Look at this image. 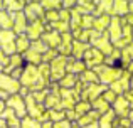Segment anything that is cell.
Instances as JSON below:
<instances>
[{
	"label": "cell",
	"instance_id": "7a4b0ae2",
	"mask_svg": "<svg viewBox=\"0 0 133 128\" xmlns=\"http://www.w3.org/2000/svg\"><path fill=\"white\" fill-rule=\"evenodd\" d=\"M110 25H111V39H113L115 44H116L118 41L121 39V36H123V29H121V25H120V19H118V17L111 19Z\"/></svg>",
	"mask_w": 133,
	"mask_h": 128
},
{
	"label": "cell",
	"instance_id": "e0dca14e",
	"mask_svg": "<svg viewBox=\"0 0 133 128\" xmlns=\"http://www.w3.org/2000/svg\"><path fill=\"white\" fill-rule=\"evenodd\" d=\"M131 36H133V29H131Z\"/></svg>",
	"mask_w": 133,
	"mask_h": 128
},
{
	"label": "cell",
	"instance_id": "5bb4252c",
	"mask_svg": "<svg viewBox=\"0 0 133 128\" xmlns=\"http://www.w3.org/2000/svg\"><path fill=\"white\" fill-rule=\"evenodd\" d=\"M128 118H130V122H131V125H133V110L128 113Z\"/></svg>",
	"mask_w": 133,
	"mask_h": 128
},
{
	"label": "cell",
	"instance_id": "7c38bea8",
	"mask_svg": "<svg viewBox=\"0 0 133 128\" xmlns=\"http://www.w3.org/2000/svg\"><path fill=\"white\" fill-rule=\"evenodd\" d=\"M121 126H123V128H127V126H131V122H130V118H125V120H121Z\"/></svg>",
	"mask_w": 133,
	"mask_h": 128
},
{
	"label": "cell",
	"instance_id": "6da1fadb",
	"mask_svg": "<svg viewBox=\"0 0 133 128\" xmlns=\"http://www.w3.org/2000/svg\"><path fill=\"white\" fill-rule=\"evenodd\" d=\"M128 86H130V74H128V72H123V74L115 81L113 91L115 93H123V91H127V89H128Z\"/></svg>",
	"mask_w": 133,
	"mask_h": 128
},
{
	"label": "cell",
	"instance_id": "52a82bcc",
	"mask_svg": "<svg viewBox=\"0 0 133 128\" xmlns=\"http://www.w3.org/2000/svg\"><path fill=\"white\" fill-rule=\"evenodd\" d=\"M111 120H113V113H108L106 118L101 120V128H111Z\"/></svg>",
	"mask_w": 133,
	"mask_h": 128
},
{
	"label": "cell",
	"instance_id": "4fadbf2b",
	"mask_svg": "<svg viewBox=\"0 0 133 128\" xmlns=\"http://www.w3.org/2000/svg\"><path fill=\"white\" fill-rule=\"evenodd\" d=\"M127 49H128V52H130V57L133 59V44H131L130 47H127Z\"/></svg>",
	"mask_w": 133,
	"mask_h": 128
},
{
	"label": "cell",
	"instance_id": "ac0fdd59",
	"mask_svg": "<svg viewBox=\"0 0 133 128\" xmlns=\"http://www.w3.org/2000/svg\"><path fill=\"white\" fill-rule=\"evenodd\" d=\"M120 128H123V126H120Z\"/></svg>",
	"mask_w": 133,
	"mask_h": 128
},
{
	"label": "cell",
	"instance_id": "9c48e42d",
	"mask_svg": "<svg viewBox=\"0 0 133 128\" xmlns=\"http://www.w3.org/2000/svg\"><path fill=\"white\" fill-rule=\"evenodd\" d=\"M123 22L133 27V12H131V14H127V17H125V19H123Z\"/></svg>",
	"mask_w": 133,
	"mask_h": 128
},
{
	"label": "cell",
	"instance_id": "8992f818",
	"mask_svg": "<svg viewBox=\"0 0 133 128\" xmlns=\"http://www.w3.org/2000/svg\"><path fill=\"white\" fill-rule=\"evenodd\" d=\"M110 22H111L110 17H101V19L96 22V29H98V30H103V29H104V27H106Z\"/></svg>",
	"mask_w": 133,
	"mask_h": 128
},
{
	"label": "cell",
	"instance_id": "3957f363",
	"mask_svg": "<svg viewBox=\"0 0 133 128\" xmlns=\"http://www.w3.org/2000/svg\"><path fill=\"white\" fill-rule=\"evenodd\" d=\"M115 110H116V113L120 116H128V110H130V103H128V99L127 98H118L116 101H115Z\"/></svg>",
	"mask_w": 133,
	"mask_h": 128
},
{
	"label": "cell",
	"instance_id": "277c9868",
	"mask_svg": "<svg viewBox=\"0 0 133 128\" xmlns=\"http://www.w3.org/2000/svg\"><path fill=\"white\" fill-rule=\"evenodd\" d=\"M120 76H121V71H120V69H104V72H103V81L113 83V81H116Z\"/></svg>",
	"mask_w": 133,
	"mask_h": 128
},
{
	"label": "cell",
	"instance_id": "2e32d148",
	"mask_svg": "<svg viewBox=\"0 0 133 128\" xmlns=\"http://www.w3.org/2000/svg\"><path fill=\"white\" fill-rule=\"evenodd\" d=\"M88 128H96V126H94V125H93V126H88Z\"/></svg>",
	"mask_w": 133,
	"mask_h": 128
},
{
	"label": "cell",
	"instance_id": "d6986e66",
	"mask_svg": "<svg viewBox=\"0 0 133 128\" xmlns=\"http://www.w3.org/2000/svg\"><path fill=\"white\" fill-rule=\"evenodd\" d=\"M131 2H133V0H131Z\"/></svg>",
	"mask_w": 133,
	"mask_h": 128
},
{
	"label": "cell",
	"instance_id": "5b68a950",
	"mask_svg": "<svg viewBox=\"0 0 133 128\" xmlns=\"http://www.w3.org/2000/svg\"><path fill=\"white\" fill-rule=\"evenodd\" d=\"M116 12L118 14H123V15H127L128 12H130V7L127 5V2L125 0H116Z\"/></svg>",
	"mask_w": 133,
	"mask_h": 128
},
{
	"label": "cell",
	"instance_id": "8fae6325",
	"mask_svg": "<svg viewBox=\"0 0 133 128\" xmlns=\"http://www.w3.org/2000/svg\"><path fill=\"white\" fill-rule=\"evenodd\" d=\"M125 98L128 99V103H130V108L133 110V95H131V93H127V96H125Z\"/></svg>",
	"mask_w": 133,
	"mask_h": 128
},
{
	"label": "cell",
	"instance_id": "9a60e30c",
	"mask_svg": "<svg viewBox=\"0 0 133 128\" xmlns=\"http://www.w3.org/2000/svg\"><path fill=\"white\" fill-rule=\"evenodd\" d=\"M130 84H131V95H133V76H131V81H130Z\"/></svg>",
	"mask_w": 133,
	"mask_h": 128
},
{
	"label": "cell",
	"instance_id": "ba28073f",
	"mask_svg": "<svg viewBox=\"0 0 133 128\" xmlns=\"http://www.w3.org/2000/svg\"><path fill=\"white\" fill-rule=\"evenodd\" d=\"M96 106L101 110V111H103V110L106 111V110H108V103H106V99H104V98H103V99H99V101L96 103Z\"/></svg>",
	"mask_w": 133,
	"mask_h": 128
},
{
	"label": "cell",
	"instance_id": "30bf717a",
	"mask_svg": "<svg viewBox=\"0 0 133 128\" xmlns=\"http://www.w3.org/2000/svg\"><path fill=\"white\" fill-rule=\"evenodd\" d=\"M104 99H106V101H113V99H115V91H110V93H106Z\"/></svg>",
	"mask_w": 133,
	"mask_h": 128
}]
</instances>
